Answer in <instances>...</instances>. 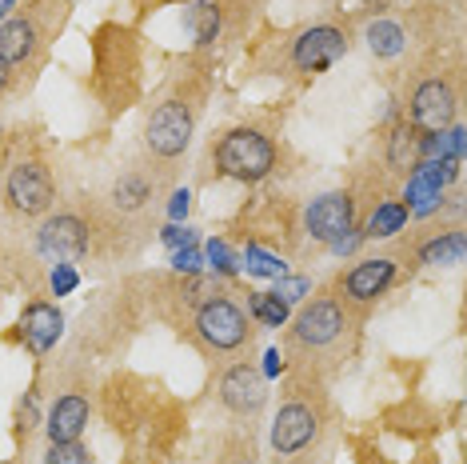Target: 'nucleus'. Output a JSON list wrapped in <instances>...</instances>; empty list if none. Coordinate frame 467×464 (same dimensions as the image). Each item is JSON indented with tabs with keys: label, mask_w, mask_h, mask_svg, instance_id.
<instances>
[{
	"label": "nucleus",
	"mask_w": 467,
	"mask_h": 464,
	"mask_svg": "<svg viewBox=\"0 0 467 464\" xmlns=\"http://www.w3.org/2000/svg\"><path fill=\"white\" fill-rule=\"evenodd\" d=\"M216 168L228 181L256 185L275 168V144L256 129H232L216 144Z\"/></svg>",
	"instance_id": "f257e3e1"
},
{
	"label": "nucleus",
	"mask_w": 467,
	"mask_h": 464,
	"mask_svg": "<svg viewBox=\"0 0 467 464\" xmlns=\"http://www.w3.org/2000/svg\"><path fill=\"white\" fill-rule=\"evenodd\" d=\"M248 316H244L240 304H232L228 297L204 301L196 312V336L216 353H236V348L248 344Z\"/></svg>",
	"instance_id": "f03ea898"
},
{
	"label": "nucleus",
	"mask_w": 467,
	"mask_h": 464,
	"mask_svg": "<svg viewBox=\"0 0 467 464\" xmlns=\"http://www.w3.org/2000/svg\"><path fill=\"white\" fill-rule=\"evenodd\" d=\"M5 193H8V205H13L20 216H40V213H48L52 196H57V185H52L48 168L40 161H25L8 173Z\"/></svg>",
	"instance_id": "7ed1b4c3"
},
{
	"label": "nucleus",
	"mask_w": 467,
	"mask_h": 464,
	"mask_svg": "<svg viewBox=\"0 0 467 464\" xmlns=\"http://www.w3.org/2000/svg\"><path fill=\"white\" fill-rule=\"evenodd\" d=\"M144 141L156 156H180L192 141V109L180 100H164L148 121Z\"/></svg>",
	"instance_id": "20e7f679"
},
{
	"label": "nucleus",
	"mask_w": 467,
	"mask_h": 464,
	"mask_svg": "<svg viewBox=\"0 0 467 464\" xmlns=\"http://www.w3.org/2000/svg\"><path fill=\"white\" fill-rule=\"evenodd\" d=\"M304 225L312 232V240H320V245H339L356 225L352 193H324L320 200H312Z\"/></svg>",
	"instance_id": "39448f33"
},
{
	"label": "nucleus",
	"mask_w": 467,
	"mask_h": 464,
	"mask_svg": "<svg viewBox=\"0 0 467 464\" xmlns=\"http://www.w3.org/2000/svg\"><path fill=\"white\" fill-rule=\"evenodd\" d=\"M455 121V89L448 80H423L411 97V129H420L423 136L451 129Z\"/></svg>",
	"instance_id": "423d86ee"
},
{
	"label": "nucleus",
	"mask_w": 467,
	"mask_h": 464,
	"mask_svg": "<svg viewBox=\"0 0 467 464\" xmlns=\"http://www.w3.org/2000/svg\"><path fill=\"white\" fill-rule=\"evenodd\" d=\"M348 52V37L339 33V28L332 25H316V28H307V33L296 37V45H292V65L300 69V72H324V69H332L339 57Z\"/></svg>",
	"instance_id": "0eeeda50"
},
{
	"label": "nucleus",
	"mask_w": 467,
	"mask_h": 464,
	"mask_svg": "<svg viewBox=\"0 0 467 464\" xmlns=\"http://www.w3.org/2000/svg\"><path fill=\"white\" fill-rule=\"evenodd\" d=\"M316 432H320L316 413L307 405H300V400H292V405H284L280 413H275V420H272V448L280 452V457H292V452L312 445Z\"/></svg>",
	"instance_id": "6e6552de"
},
{
	"label": "nucleus",
	"mask_w": 467,
	"mask_h": 464,
	"mask_svg": "<svg viewBox=\"0 0 467 464\" xmlns=\"http://www.w3.org/2000/svg\"><path fill=\"white\" fill-rule=\"evenodd\" d=\"M220 400H224L228 413L256 417L264 408V400H268V385H264V376L252 364H236V368H228L224 381H220Z\"/></svg>",
	"instance_id": "1a4fd4ad"
},
{
	"label": "nucleus",
	"mask_w": 467,
	"mask_h": 464,
	"mask_svg": "<svg viewBox=\"0 0 467 464\" xmlns=\"http://www.w3.org/2000/svg\"><path fill=\"white\" fill-rule=\"evenodd\" d=\"M40 252H45L48 260H60V265L80 260L84 252H88V228L68 213L48 216L45 225H40Z\"/></svg>",
	"instance_id": "9d476101"
},
{
	"label": "nucleus",
	"mask_w": 467,
	"mask_h": 464,
	"mask_svg": "<svg viewBox=\"0 0 467 464\" xmlns=\"http://www.w3.org/2000/svg\"><path fill=\"white\" fill-rule=\"evenodd\" d=\"M296 341L300 344H312V348H324L332 344L339 332H344V309H339L336 301H312L307 309H300L296 316Z\"/></svg>",
	"instance_id": "9b49d317"
},
{
	"label": "nucleus",
	"mask_w": 467,
	"mask_h": 464,
	"mask_svg": "<svg viewBox=\"0 0 467 464\" xmlns=\"http://www.w3.org/2000/svg\"><path fill=\"white\" fill-rule=\"evenodd\" d=\"M391 280H396V265H391L388 257H371V260H359L344 277V292H348V301H356V304H371L391 289Z\"/></svg>",
	"instance_id": "f8f14e48"
},
{
	"label": "nucleus",
	"mask_w": 467,
	"mask_h": 464,
	"mask_svg": "<svg viewBox=\"0 0 467 464\" xmlns=\"http://www.w3.org/2000/svg\"><path fill=\"white\" fill-rule=\"evenodd\" d=\"M60 332H65V316H60L57 304L48 301H33L20 316V336H25L28 353H48L52 344L60 341Z\"/></svg>",
	"instance_id": "ddd939ff"
},
{
	"label": "nucleus",
	"mask_w": 467,
	"mask_h": 464,
	"mask_svg": "<svg viewBox=\"0 0 467 464\" xmlns=\"http://www.w3.org/2000/svg\"><path fill=\"white\" fill-rule=\"evenodd\" d=\"M84 428H88V400L80 393L60 396L48 413V440L52 445H68V440L84 437Z\"/></svg>",
	"instance_id": "4468645a"
},
{
	"label": "nucleus",
	"mask_w": 467,
	"mask_h": 464,
	"mask_svg": "<svg viewBox=\"0 0 467 464\" xmlns=\"http://www.w3.org/2000/svg\"><path fill=\"white\" fill-rule=\"evenodd\" d=\"M33 48H36V28H33V20L16 16V20H5V25H0V60L16 65V60L33 57Z\"/></svg>",
	"instance_id": "2eb2a0df"
},
{
	"label": "nucleus",
	"mask_w": 467,
	"mask_h": 464,
	"mask_svg": "<svg viewBox=\"0 0 467 464\" xmlns=\"http://www.w3.org/2000/svg\"><path fill=\"white\" fill-rule=\"evenodd\" d=\"M423 132L411 129V124H400L396 132L388 136V164L396 168V173H411L420 161H423Z\"/></svg>",
	"instance_id": "dca6fc26"
},
{
	"label": "nucleus",
	"mask_w": 467,
	"mask_h": 464,
	"mask_svg": "<svg viewBox=\"0 0 467 464\" xmlns=\"http://www.w3.org/2000/svg\"><path fill=\"white\" fill-rule=\"evenodd\" d=\"M420 260L431 269H455L463 265V232L451 228V232H440V237H431L428 245L420 248Z\"/></svg>",
	"instance_id": "f3484780"
},
{
	"label": "nucleus",
	"mask_w": 467,
	"mask_h": 464,
	"mask_svg": "<svg viewBox=\"0 0 467 464\" xmlns=\"http://www.w3.org/2000/svg\"><path fill=\"white\" fill-rule=\"evenodd\" d=\"M368 48L376 57H400L403 52V28L396 20H371L368 25Z\"/></svg>",
	"instance_id": "a211bd4d"
},
{
	"label": "nucleus",
	"mask_w": 467,
	"mask_h": 464,
	"mask_svg": "<svg viewBox=\"0 0 467 464\" xmlns=\"http://www.w3.org/2000/svg\"><path fill=\"white\" fill-rule=\"evenodd\" d=\"M403 225H408V208H403L400 200H384V205L371 213L364 237H396Z\"/></svg>",
	"instance_id": "6ab92c4d"
},
{
	"label": "nucleus",
	"mask_w": 467,
	"mask_h": 464,
	"mask_svg": "<svg viewBox=\"0 0 467 464\" xmlns=\"http://www.w3.org/2000/svg\"><path fill=\"white\" fill-rule=\"evenodd\" d=\"M188 28H192L196 45H212V40H216V28H220V13H216V5L200 0V5L188 8Z\"/></svg>",
	"instance_id": "aec40b11"
},
{
	"label": "nucleus",
	"mask_w": 467,
	"mask_h": 464,
	"mask_svg": "<svg viewBox=\"0 0 467 464\" xmlns=\"http://www.w3.org/2000/svg\"><path fill=\"white\" fill-rule=\"evenodd\" d=\"M112 196H116V205L120 208H129V213H136V208L144 205L148 196H152V185L144 181V176H136V173H129V176H120L116 181V188H112Z\"/></svg>",
	"instance_id": "412c9836"
},
{
	"label": "nucleus",
	"mask_w": 467,
	"mask_h": 464,
	"mask_svg": "<svg viewBox=\"0 0 467 464\" xmlns=\"http://www.w3.org/2000/svg\"><path fill=\"white\" fill-rule=\"evenodd\" d=\"M252 312H256V321H264L268 329H280V324L288 321V304L280 297H272V292H252Z\"/></svg>",
	"instance_id": "4be33fe9"
},
{
	"label": "nucleus",
	"mask_w": 467,
	"mask_h": 464,
	"mask_svg": "<svg viewBox=\"0 0 467 464\" xmlns=\"http://www.w3.org/2000/svg\"><path fill=\"white\" fill-rule=\"evenodd\" d=\"M45 464H92V452L80 445V440H68V445H48Z\"/></svg>",
	"instance_id": "5701e85b"
},
{
	"label": "nucleus",
	"mask_w": 467,
	"mask_h": 464,
	"mask_svg": "<svg viewBox=\"0 0 467 464\" xmlns=\"http://www.w3.org/2000/svg\"><path fill=\"white\" fill-rule=\"evenodd\" d=\"M244 260H248V269L260 272V277H284V260H275L272 252H264V248H256V245H248Z\"/></svg>",
	"instance_id": "b1692460"
},
{
	"label": "nucleus",
	"mask_w": 467,
	"mask_h": 464,
	"mask_svg": "<svg viewBox=\"0 0 467 464\" xmlns=\"http://www.w3.org/2000/svg\"><path fill=\"white\" fill-rule=\"evenodd\" d=\"M307 289H312V284H307L304 277H275V292H272V297H280L284 304H296Z\"/></svg>",
	"instance_id": "393cba45"
},
{
	"label": "nucleus",
	"mask_w": 467,
	"mask_h": 464,
	"mask_svg": "<svg viewBox=\"0 0 467 464\" xmlns=\"http://www.w3.org/2000/svg\"><path fill=\"white\" fill-rule=\"evenodd\" d=\"M208 260H212V269H220V272H236V257H232V248L224 245V240H212Z\"/></svg>",
	"instance_id": "a878e982"
},
{
	"label": "nucleus",
	"mask_w": 467,
	"mask_h": 464,
	"mask_svg": "<svg viewBox=\"0 0 467 464\" xmlns=\"http://www.w3.org/2000/svg\"><path fill=\"white\" fill-rule=\"evenodd\" d=\"M77 289V272H72L68 265H57V272H52V292L57 297H65V292Z\"/></svg>",
	"instance_id": "bb28decb"
},
{
	"label": "nucleus",
	"mask_w": 467,
	"mask_h": 464,
	"mask_svg": "<svg viewBox=\"0 0 467 464\" xmlns=\"http://www.w3.org/2000/svg\"><path fill=\"white\" fill-rule=\"evenodd\" d=\"M172 265H176V272H196L200 269V252L188 245V248H176L172 252Z\"/></svg>",
	"instance_id": "cd10ccee"
},
{
	"label": "nucleus",
	"mask_w": 467,
	"mask_h": 464,
	"mask_svg": "<svg viewBox=\"0 0 467 464\" xmlns=\"http://www.w3.org/2000/svg\"><path fill=\"white\" fill-rule=\"evenodd\" d=\"M164 245L168 248H180V245L188 248V245H196V237H192V228H176L172 225V228H164Z\"/></svg>",
	"instance_id": "c85d7f7f"
},
{
	"label": "nucleus",
	"mask_w": 467,
	"mask_h": 464,
	"mask_svg": "<svg viewBox=\"0 0 467 464\" xmlns=\"http://www.w3.org/2000/svg\"><path fill=\"white\" fill-rule=\"evenodd\" d=\"M188 205H192V193L188 188H180V193H172V205H168V213H172V220H180L188 213Z\"/></svg>",
	"instance_id": "c756f323"
},
{
	"label": "nucleus",
	"mask_w": 467,
	"mask_h": 464,
	"mask_svg": "<svg viewBox=\"0 0 467 464\" xmlns=\"http://www.w3.org/2000/svg\"><path fill=\"white\" fill-rule=\"evenodd\" d=\"M8 89V60H0V92Z\"/></svg>",
	"instance_id": "7c9ffc66"
},
{
	"label": "nucleus",
	"mask_w": 467,
	"mask_h": 464,
	"mask_svg": "<svg viewBox=\"0 0 467 464\" xmlns=\"http://www.w3.org/2000/svg\"><path fill=\"white\" fill-rule=\"evenodd\" d=\"M268 373H280V353H268Z\"/></svg>",
	"instance_id": "2f4dec72"
},
{
	"label": "nucleus",
	"mask_w": 467,
	"mask_h": 464,
	"mask_svg": "<svg viewBox=\"0 0 467 464\" xmlns=\"http://www.w3.org/2000/svg\"><path fill=\"white\" fill-rule=\"evenodd\" d=\"M13 5H16V0H0V16H5L8 8H13Z\"/></svg>",
	"instance_id": "473e14b6"
},
{
	"label": "nucleus",
	"mask_w": 467,
	"mask_h": 464,
	"mask_svg": "<svg viewBox=\"0 0 467 464\" xmlns=\"http://www.w3.org/2000/svg\"><path fill=\"white\" fill-rule=\"evenodd\" d=\"M0 464H13V460H0Z\"/></svg>",
	"instance_id": "72a5a7b5"
}]
</instances>
